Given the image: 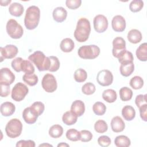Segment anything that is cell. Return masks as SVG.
<instances>
[{
  "label": "cell",
  "instance_id": "52",
  "mask_svg": "<svg viewBox=\"0 0 147 147\" xmlns=\"http://www.w3.org/2000/svg\"><path fill=\"white\" fill-rule=\"evenodd\" d=\"M57 146L59 147V146H69V145L66 144V143H64V142H61V143H60L57 145Z\"/></svg>",
  "mask_w": 147,
  "mask_h": 147
},
{
  "label": "cell",
  "instance_id": "16",
  "mask_svg": "<svg viewBox=\"0 0 147 147\" xmlns=\"http://www.w3.org/2000/svg\"><path fill=\"white\" fill-rule=\"evenodd\" d=\"M71 111L75 114L78 117H81L85 111V105L81 100H75L71 106Z\"/></svg>",
  "mask_w": 147,
  "mask_h": 147
},
{
  "label": "cell",
  "instance_id": "33",
  "mask_svg": "<svg viewBox=\"0 0 147 147\" xmlns=\"http://www.w3.org/2000/svg\"><path fill=\"white\" fill-rule=\"evenodd\" d=\"M87 78V73L83 68H78L74 72V79L78 83L84 82Z\"/></svg>",
  "mask_w": 147,
  "mask_h": 147
},
{
  "label": "cell",
  "instance_id": "1",
  "mask_svg": "<svg viewBox=\"0 0 147 147\" xmlns=\"http://www.w3.org/2000/svg\"><path fill=\"white\" fill-rule=\"evenodd\" d=\"M91 32V25L89 20L86 18H80L76 25L74 31V37L76 41L79 42L86 41Z\"/></svg>",
  "mask_w": 147,
  "mask_h": 147
},
{
  "label": "cell",
  "instance_id": "17",
  "mask_svg": "<svg viewBox=\"0 0 147 147\" xmlns=\"http://www.w3.org/2000/svg\"><path fill=\"white\" fill-rule=\"evenodd\" d=\"M38 115L36 114L30 109V107L25 108L22 112V118L25 122L28 124H33L34 123Z\"/></svg>",
  "mask_w": 147,
  "mask_h": 147
},
{
  "label": "cell",
  "instance_id": "35",
  "mask_svg": "<svg viewBox=\"0 0 147 147\" xmlns=\"http://www.w3.org/2000/svg\"><path fill=\"white\" fill-rule=\"evenodd\" d=\"M66 137L71 141H78L80 140V132L75 129H69L66 132Z\"/></svg>",
  "mask_w": 147,
  "mask_h": 147
},
{
  "label": "cell",
  "instance_id": "28",
  "mask_svg": "<svg viewBox=\"0 0 147 147\" xmlns=\"http://www.w3.org/2000/svg\"><path fill=\"white\" fill-rule=\"evenodd\" d=\"M114 144L117 147H128L130 145L131 141L127 136L120 135L115 137Z\"/></svg>",
  "mask_w": 147,
  "mask_h": 147
},
{
  "label": "cell",
  "instance_id": "26",
  "mask_svg": "<svg viewBox=\"0 0 147 147\" xmlns=\"http://www.w3.org/2000/svg\"><path fill=\"white\" fill-rule=\"evenodd\" d=\"M102 98L107 103H113L117 98V92L113 89L105 90L102 93Z\"/></svg>",
  "mask_w": 147,
  "mask_h": 147
},
{
  "label": "cell",
  "instance_id": "27",
  "mask_svg": "<svg viewBox=\"0 0 147 147\" xmlns=\"http://www.w3.org/2000/svg\"><path fill=\"white\" fill-rule=\"evenodd\" d=\"M134 70V65L133 64V62L124 64H121V66L119 67L121 74L125 77H127L131 75V74L133 72Z\"/></svg>",
  "mask_w": 147,
  "mask_h": 147
},
{
  "label": "cell",
  "instance_id": "42",
  "mask_svg": "<svg viewBox=\"0 0 147 147\" xmlns=\"http://www.w3.org/2000/svg\"><path fill=\"white\" fill-rule=\"evenodd\" d=\"M50 59V67L48 71L50 72H56L60 68V61L56 56H49Z\"/></svg>",
  "mask_w": 147,
  "mask_h": 147
},
{
  "label": "cell",
  "instance_id": "36",
  "mask_svg": "<svg viewBox=\"0 0 147 147\" xmlns=\"http://www.w3.org/2000/svg\"><path fill=\"white\" fill-rule=\"evenodd\" d=\"M23 81L30 86H35L38 80V77L36 74H25L22 76Z\"/></svg>",
  "mask_w": 147,
  "mask_h": 147
},
{
  "label": "cell",
  "instance_id": "9",
  "mask_svg": "<svg viewBox=\"0 0 147 147\" xmlns=\"http://www.w3.org/2000/svg\"><path fill=\"white\" fill-rule=\"evenodd\" d=\"M96 80L98 84L102 86H110L113 81V74L108 69H102L98 73Z\"/></svg>",
  "mask_w": 147,
  "mask_h": 147
},
{
  "label": "cell",
  "instance_id": "39",
  "mask_svg": "<svg viewBox=\"0 0 147 147\" xmlns=\"http://www.w3.org/2000/svg\"><path fill=\"white\" fill-rule=\"evenodd\" d=\"M144 7V2L141 0H133L129 5V9L133 13L138 12Z\"/></svg>",
  "mask_w": 147,
  "mask_h": 147
},
{
  "label": "cell",
  "instance_id": "13",
  "mask_svg": "<svg viewBox=\"0 0 147 147\" xmlns=\"http://www.w3.org/2000/svg\"><path fill=\"white\" fill-rule=\"evenodd\" d=\"M15 80V75L6 67L2 68L0 71V84L10 86Z\"/></svg>",
  "mask_w": 147,
  "mask_h": 147
},
{
  "label": "cell",
  "instance_id": "25",
  "mask_svg": "<svg viewBox=\"0 0 147 147\" xmlns=\"http://www.w3.org/2000/svg\"><path fill=\"white\" fill-rule=\"evenodd\" d=\"M78 117L71 111L65 112L62 117L63 123L67 125L70 126L75 124L77 122Z\"/></svg>",
  "mask_w": 147,
  "mask_h": 147
},
{
  "label": "cell",
  "instance_id": "6",
  "mask_svg": "<svg viewBox=\"0 0 147 147\" xmlns=\"http://www.w3.org/2000/svg\"><path fill=\"white\" fill-rule=\"evenodd\" d=\"M6 29L8 35L12 38H20L24 34L22 26L14 19H10L6 23Z\"/></svg>",
  "mask_w": 147,
  "mask_h": 147
},
{
  "label": "cell",
  "instance_id": "14",
  "mask_svg": "<svg viewBox=\"0 0 147 147\" xmlns=\"http://www.w3.org/2000/svg\"><path fill=\"white\" fill-rule=\"evenodd\" d=\"M113 29L117 32H122L126 28V21L124 17L121 15L115 16L111 21Z\"/></svg>",
  "mask_w": 147,
  "mask_h": 147
},
{
  "label": "cell",
  "instance_id": "3",
  "mask_svg": "<svg viewBox=\"0 0 147 147\" xmlns=\"http://www.w3.org/2000/svg\"><path fill=\"white\" fill-rule=\"evenodd\" d=\"M28 59L36 66L39 71H47L49 69L50 59L41 51H35L28 57Z\"/></svg>",
  "mask_w": 147,
  "mask_h": 147
},
{
  "label": "cell",
  "instance_id": "44",
  "mask_svg": "<svg viewBox=\"0 0 147 147\" xmlns=\"http://www.w3.org/2000/svg\"><path fill=\"white\" fill-rule=\"evenodd\" d=\"M23 60L24 59L22 58L18 57L12 60V61L11 63V67L13 68V69L15 71H16L17 72L21 71V63H22Z\"/></svg>",
  "mask_w": 147,
  "mask_h": 147
},
{
  "label": "cell",
  "instance_id": "5",
  "mask_svg": "<svg viewBox=\"0 0 147 147\" xmlns=\"http://www.w3.org/2000/svg\"><path fill=\"white\" fill-rule=\"evenodd\" d=\"M100 52V48L96 45H85L79 48L78 54L83 59H94L99 55Z\"/></svg>",
  "mask_w": 147,
  "mask_h": 147
},
{
  "label": "cell",
  "instance_id": "31",
  "mask_svg": "<svg viewBox=\"0 0 147 147\" xmlns=\"http://www.w3.org/2000/svg\"><path fill=\"white\" fill-rule=\"evenodd\" d=\"M120 99L122 101H128L130 100L133 96L132 90L127 87H122L119 91Z\"/></svg>",
  "mask_w": 147,
  "mask_h": 147
},
{
  "label": "cell",
  "instance_id": "51",
  "mask_svg": "<svg viewBox=\"0 0 147 147\" xmlns=\"http://www.w3.org/2000/svg\"><path fill=\"white\" fill-rule=\"evenodd\" d=\"M11 0H7V1H5L1 0V1H0V3H1V5L2 6H7L10 3H11Z\"/></svg>",
  "mask_w": 147,
  "mask_h": 147
},
{
  "label": "cell",
  "instance_id": "21",
  "mask_svg": "<svg viewBox=\"0 0 147 147\" xmlns=\"http://www.w3.org/2000/svg\"><path fill=\"white\" fill-rule=\"evenodd\" d=\"M127 38L130 42L132 44H137L141 41L142 36L140 30L136 29H133L128 32Z\"/></svg>",
  "mask_w": 147,
  "mask_h": 147
},
{
  "label": "cell",
  "instance_id": "19",
  "mask_svg": "<svg viewBox=\"0 0 147 147\" xmlns=\"http://www.w3.org/2000/svg\"><path fill=\"white\" fill-rule=\"evenodd\" d=\"M53 20L57 22H62L65 20L67 16V10L63 7H56L52 13Z\"/></svg>",
  "mask_w": 147,
  "mask_h": 147
},
{
  "label": "cell",
  "instance_id": "41",
  "mask_svg": "<svg viewBox=\"0 0 147 147\" xmlns=\"http://www.w3.org/2000/svg\"><path fill=\"white\" fill-rule=\"evenodd\" d=\"M96 90V88L95 85L91 83L88 82L85 83L82 87V92L87 95H90L93 94Z\"/></svg>",
  "mask_w": 147,
  "mask_h": 147
},
{
  "label": "cell",
  "instance_id": "46",
  "mask_svg": "<svg viewBox=\"0 0 147 147\" xmlns=\"http://www.w3.org/2000/svg\"><path fill=\"white\" fill-rule=\"evenodd\" d=\"M98 144L102 147H107L111 144L110 138L107 136H101L98 139Z\"/></svg>",
  "mask_w": 147,
  "mask_h": 147
},
{
  "label": "cell",
  "instance_id": "50",
  "mask_svg": "<svg viewBox=\"0 0 147 147\" xmlns=\"http://www.w3.org/2000/svg\"><path fill=\"white\" fill-rule=\"evenodd\" d=\"M140 114L141 119L145 121H147V104H144L139 107Z\"/></svg>",
  "mask_w": 147,
  "mask_h": 147
},
{
  "label": "cell",
  "instance_id": "43",
  "mask_svg": "<svg viewBox=\"0 0 147 147\" xmlns=\"http://www.w3.org/2000/svg\"><path fill=\"white\" fill-rule=\"evenodd\" d=\"M80 141L83 142H89L92 138V134L87 130H82L80 131Z\"/></svg>",
  "mask_w": 147,
  "mask_h": 147
},
{
  "label": "cell",
  "instance_id": "11",
  "mask_svg": "<svg viewBox=\"0 0 147 147\" xmlns=\"http://www.w3.org/2000/svg\"><path fill=\"white\" fill-rule=\"evenodd\" d=\"M18 48L14 45L8 44L5 47H1V62L6 59H11L14 58L18 53Z\"/></svg>",
  "mask_w": 147,
  "mask_h": 147
},
{
  "label": "cell",
  "instance_id": "2",
  "mask_svg": "<svg viewBox=\"0 0 147 147\" xmlns=\"http://www.w3.org/2000/svg\"><path fill=\"white\" fill-rule=\"evenodd\" d=\"M40 18V10L38 7L32 5L26 10L24 25L28 30H33L38 25Z\"/></svg>",
  "mask_w": 147,
  "mask_h": 147
},
{
  "label": "cell",
  "instance_id": "34",
  "mask_svg": "<svg viewBox=\"0 0 147 147\" xmlns=\"http://www.w3.org/2000/svg\"><path fill=\"white\" fill-rule=\"evenodd\" d=\"M129 84L133 89L139 90L144 86V80L139 76H135L130 79Z\"/></svg>",
  "mask_w": 147,
  "mask_h": 147
},
{
  "label": "cell",
  "instance_id": "40",
  "mask_svg": "<svg viewBox=\"0 0 147 147\" xmlns=\"http://www.w3.org/2000/svg\"><path fill=\"white\" fill-rule=\"evenodd\" d=\"M31 110L37 115H41L45 109V106L41 102H35L30 106Z\"/></svg>",
  "mask_w": 147,
  "mask_h": 147
},
{
  "label": "cell",
  "instance_id": "12",
  "mask_svg": "<svg viewBox=\"0 0 147 147\" xmlns=\"http://www.w3.org/2000/svg\"><path fill=\"white\" fill-rule=\"evenodd\" d=\"M126 50V41L121 37H117L113 41L112 53L114 57L118 58L120 55Z\"/></svg>",
  "mask_w": 147,
  "mask_h": 147
},
{
  "label": "cell",
  "instance_id": "23",
  "mask_svg": "<svg viewBox=\"0 0 147 147\" xmlns=\"http://www.w3.org/2000/svg\"><path fill=\"white\" fill-rule=\"evenodd\" d=\"M75 47L74 41L70 38H65L63 39L60 44L61 50L66 53L71 52Z\"/></svg>",
  "mask_w": 147,
  "mask_h": 147
},
{
  "label": "cell",
  "instance_id": "22",
  "mask_svg": "<svg viewBox=\"0 0 147 147\" xmlns=\"http://www.w3.org/2000/svg\"><path fill=\"white\" fill-rule=\"evenodd\" d=\"M122 115L126 121H132L136 116L135 109L131 106H125L122 109Z\"/></svg>",
  "mask_w": 147,
  "mask_h": 147
},
{
  "label": "cell",
  "instance_id": "45",
  "mask_svg": "<svg viewBox=\"0 0 147 147\" xmlns=\"http://www.w3.org/2000/svg\"><path fill=\"white\" fill-rule=\"evenodd\" d=\"M82 3L81 0H67L65 5L67 7L70 9L75 10L79 8Z\"/></svg>",
  "mask_w": 147,
  "mask_h": 147
},
{
  "label": "cell",
  "instance_id": "48",
  "mask_svg": "<svg viewBox=\"0 0 147 147\" xmlns=\"http://www.w3.org/2000/svg\"><path fill=\"white\" fill-rule=\"evenodd\" d=\"M146 102V94L138 95L135 99V103L138 108L144 104H147Z\"/></svg>",
  "mask_w": 147,
  "mask_h": 147
},
{
  "label": "cell",
  "instance_id": "30",
  "mask_svg": "<svg viewBox=\"0 0 147 147\" xmlns=\"http://www.w3.org/2000/svg\"><path fill=\"white\" fill-rule=\"evenodd\" d=\"M63 133V128L60 125H53L49 130V135L53 138H57L60 137Z\"/></svg>",
  "mask_w": 147,
  "mask_h": 147
},
{
  "label": "cell",
  "instance_id": "29",
  "mask_svg": "<svg viewBox=\"0 0 147 147\" xmlns=\"http://www.w3.org/2000/svg\"><path fill=\"white\" fill-rule=\"evenodd\" d=\"M118 61L121 64H124L130 63H133L134 57L132 53L130 51H127L126 49L119 56Z\"/></svg>",
  "mask_w": 147,
  "mask_h": 147
},
{
  "label": "cell",
  "instance_id": "18",
  "mask_svg": "<svg viewBox=\"0 0 147 147\" xmlns=\"http://www.w3.org/2000/svg\"><path fill=\"white\" fill-rule=\"evenodd\" d=\"M15 105L10 102H3L1 105V113L4 117H9L11 115L15 112Z\"/></svg>",
  "mask_w": 147,
  "mask_h": 147
},
{
  "label": "cell",
  "instance_id": "49",
  "mask_svg": "<svg viewBox=\"0 0 147 147\" xmlns=\"http://www.w3.org/2000/svg\"><path fill=\"white\" fill-rule=\"evenodd\" d=\"M1 86V97H6L10 92V86L0 84Z\"/></svg>",
  "mask_w": 147,
  "mask_h": 147
},
{
  "label": "cell",
  "instance_id": "24",
  "mask_svg": "<svg viewBox=\"0 0 147 147\" xmlns=\"http://www.w3.org/2000/svg\"><path fill=\"white\" fill-rule=\"evenodd\" d=\"M136 55L137 59L141 61H146L147 60V43L144 42L141 44L137 49Z\"/></svg>",
  "mask_w": 147,
  "mask_h": 147
},
{
  "label": "cell",
  "instance_id": "38",
  "mask_svg": "<svg viewBox=\"0 0 147 147\" xmlns=\"http://www.w3.org/2000/svg\"><path fill=\"white\" fill-rule=\"evenodd\" d=\"M94 129L98 133H103L107 131L108 125L107 123L102 119L98 120L94 124Z\"/></svg>",
  "mask_w": 147,
  "mask_h": 147
},
{
  "label": "cell",
  "instance_id": "37",
  "mask_svg": "<svg viewBox=\"0 0 147 147\" xmlns=\"http://www.w3.org/2000/svg\"><path fill=\"white\" fill-rule=\"evenodd\" d=\"M92 110L97 115H103L106 111V105L101 102H96L92 106Z\"/></svg>",
  "mask_w": 147,
  "mask_h": 147
},
{
  "label": "cell",
  "instance_id": "47",
  "mask_svg": "<svg viewBox=\"0 0 147 147\" xmlns=\"http://www.w3.org/2000/svg\"><path fill=\"white\" fill-rule=\"evenodd\" d=\"M36 146L34 141L31 140H20L16 144L17 147H34Z\"/></svg>",
  "mask_w": 147,
  "mask_h": 147
},
{
  "label": "cell",
  "instance_id": "20",
  "mask_svg": "<svg viewBox=\"0 0 147 147\" xmlns=\"http://www.w3.org/2000/svg\"><path fill=\"white\" fill-rule=\"evenodd\" d=\"M24 6L20 3L13 2L10 5L9 7V13L14 17H19L21 16L24 13Z\"/></svg>",
  "mask_w": 147,
  "mask_h": 147
},
{
  "label": "cell",
  "instance_id": "8",
  "mask_svg": "<svg viewBox=\"0 0 147 147\" xmlns=\"http://www.w3.org/2000/svg\"><path fill=\"white\" fill-rule=\"evenodd\" d=\"M41 86L47 92L52 93L55 91L57 87V81L55 77L51 74H46L42 78Z\"/></svg>",
  "mask_w": 147,
  "mask_h": 147
},
{
  "label": "cell",
  "instance_id": "7",
  "mask_svg": "<svg viewBox=\"0 0 147 147\" xmlns=\"http://www.w3.org/2000/svg\"><path fill=\"white\" fill-rule=\"evenodd\" d=\"M28 92L29 89L28 87L25 84L18 82L12 88L11 96L14 100L20 102L25 98Z\"/></svg>",
  "mask_w": 147,
  "mask_h": 147
},
{
  "label": "cell",
  "instance_id": "53",
  "mask_svg": "<svg viewBox=\"0 0 147 147\" xmlns=\"http://www.w3.org/2000/svg\"><path fill=\"white\" fill-rule=\"evenodd\" d=\"M52 146V145L49 144H40L39 145V146Z\"/></svg>",
  "mask_w": 147,
  "mask_h": 147
},
{
  "label": "cell",
  "instance_id": "10",
  "mask_svg": "<svg viewBox=\"0 0 147 147\" xmlns=\"http://www.w3.org/2000/svg\"><path fill=\"white\" fill-rule=\"evenodd\" d=\"M93 24L95 30L99 33H101L107 30L109 24L107 18L104 15L98 14L94 17Z\"/></svg>",
  "mask_w": 147,
  "mask_h": 147
},
{
  "label": "cell",
  "instance_id": "32",
  "mask_svg": "<svg viewBox=\"0 0 147 147\" xmlns=\"http://www.w3.org/2000/svg\"><path fill=\"white\" fill-rule=\"evenodd\" d=\"M21 71H23L25 74H32L34 72V67L32 63L27 60H23L21 66Z\"/></svg>",
  "mask_w": 147,
  "mask_h": 147
},
{
  "label": "cell",
  "instance_id": "15",
  "mask_svg": "<svg viewBox=\"0 0 147 147\" xmlns=\"http://www.w3.org/2000/svg\"><path fill=\"white\" fill-rule=\"evenodd\" d=\"M111 130L115 133H119L122 131L125 127V124L123 119L119 116L113 117L111 121Z\"/></svg>",
  "mask_w": 147,
  "mask_h": 147
},
{
  "label": "cell",
  "instance_id": "4",
  "mask_svg": "<svg viewBox=\"0 0 147 147\" xmlns=\"http://www.w3.org/2000/svg\"><path fill=\"white\" fill-rule=\"evenodd\" d=\"M22 130V124L20 119L17 118L11 119L5 126L6 135L11 138L19 137Z\"/></svg>",
  "mask_w": 147,
  "mask_h": 147
}]
</instances>
